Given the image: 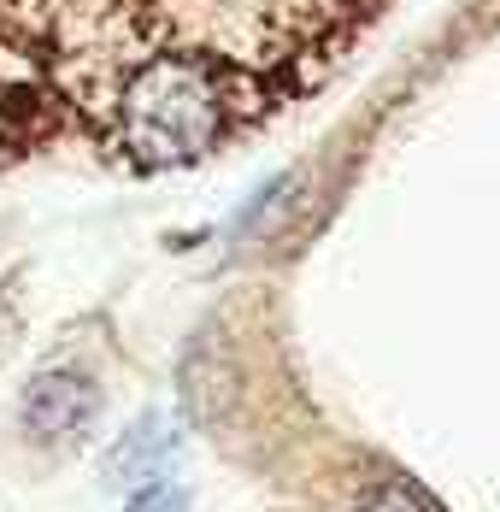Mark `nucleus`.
Here are the masks:
<instances>
[{"instance_id":"nucleus-1","label":"nucleus","mask_w":500,"mask_h":512,"mask_svg":"<svg viewBox=\"0 0 500 512\" xmlns=\"http://www.w3.org/2000/svg\"><path fill=\"white\" fill-rule=\"evenodd\" d=\"M248 106V77L206 53H148L130 65L106 101V130L118 154L142 171H171L206 159Z\"/></svg>"},{"instance_id":"nucleus-2","label":"nucleus","mask_w":500,"mask_h":512,"mask_svg":"<svg viewBox=\"0 0 500 512\" xmlns=\"http://www.w3.org/2000/svg\"><path fill=\"white\" fill-rule=\"evenodd\" d=\"M100 412V389L83 377V371H42L30 389H24V407H18V418H24V430L36 436V442H77L89 424H95Z\"/></svg>"},{"instance_id":"nucleus-3","label":"nucleus","mask_w":500,"mask_h":512,"mask_svg":"<svg viewBox=\"0 0 500 512\" xmlns=\"http://www.w3.org/2000/svg\"><path fill=\"white\" fill-rule=\"evenodd\" d=\"M171 460H177V436H171V424H165L159 412H148V418H136V424L124 430V442L106 454V477L148 489V483H165L159 471Z\"/></svg>"},{"instance_id":"nucleus-4","label":"nucleus","mask_w":500,"mask_h":512,"mask_svg":"<svg viewBox=\"0 0 500 512\" xmlns=\"http://www.w3.org/2000/svg\"><path fill=\"white\" fill-rule=\"evenodd\" d=\"M353 512H430L418 501V489L412 483H371L365 495H359V507Z\"/></svg>"},{"instance_id":"nucleus-5","label":"nucleus","mask_w":500,"mask_h":512,"mask_svg":"<svg viewBox=\"0 0 500 512\" xmlns=\"http://www.w3.org/2000/svg\"><path fill=\"white\" fill-rule=\"evenodd\" d=\"M124 512H189V489H177V483H148V489H136Z\"/></svg>"},{"instance_id":"nucleus-6","label":"nucleus","mask_w":500,"mask_h":512,"mask_svg":"<svg viewBox=\"0 0 500 512\" xmlns=\"http://www.w3.org/2000/svg\"><path fill=\"white\" fill-rule=\"evenodd\" d=\"M12 130H18V112H6V95H0V159L12 154Z\"/></svg>"}]
</instances>
